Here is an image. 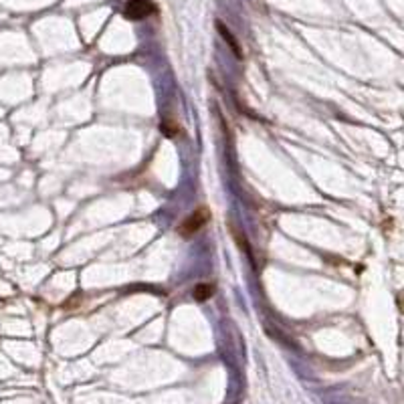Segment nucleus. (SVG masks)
Wrapping results in <instances>:
<instances>
[{"label": "nucleus", "mask_w": 404, "mask_h": 404, "mask_svg": "<svg viewBox=\"0 0 404 404\" xmlns=\"http://www.w3.org/2000/svg\"><path fill=\"white\" fill-rule=\"evenodd\" d=\"M208 216H210V212L206 210V208H196L190 216H186L184 218V222L178 226V232H180V236H184V238H190V236H194L206 222H208Z\"/></svg>", "instance_id": "1"}, {"label": "nucleus", "mask_w": 404, "mask_h": 404, "mask_svg": "<svg viewBox=\"0 0 404 404\" xmlns=\"http://www.w3.org/2000/svg\"><path fill=\"white\" fill-rule=\"evenodd\" d=\"M156 13V5L152 0H129L123 9L125 19L129 21H144Z\"/></svg>", "instance_id": "2"}, {"label": "nucleus", "mask_w": 404, "mask_h": 404, "mask_svg": "<svg viewBox=\"0 0 404 404\" xmlns=\"http://www.w3.org/2000/svg\"><path fill=\"white\" fill-rule=\"evenodd\" d=\"M216 29H218V33L222 35V39L226 41V45H228V47L232 49V53H234V55H236L238 59H242V51H240V45H238V41H236V39L232 37V33H230V31L226 29V25L218 21V23H216Z\"/></svg>", "instance_id": "3"}, {"label": "nucleus", "mask_w": 404, "mask_h": 404, "mask_svg": "<svg viewBox=\"0 0 404 404\" xmlns=\"http://www.w3.org/2000/svg\"><path fill=\"white\" fill-rule=\"evenodd\" d=\"M212 293H214V287L208 283H198L194 287V299L196 301H208L212 297Z\"/></svg>", "instance_id": "4"}, {"label": "nucleus", "mask_w": 404, "mask_h": 404, "mask_svg": "<svg viewBox=\"0 0 404 404\" xmlns=\"http://www.w3.org/2000/svg\"><path fill=\"white\" fill-rule=\"evenodd\" d=\"M162 131H164L168 138H176L178 136V125L174 123V121H164V123H162Z\"/></svg>", "instance_id": "5"}]
</instances>
